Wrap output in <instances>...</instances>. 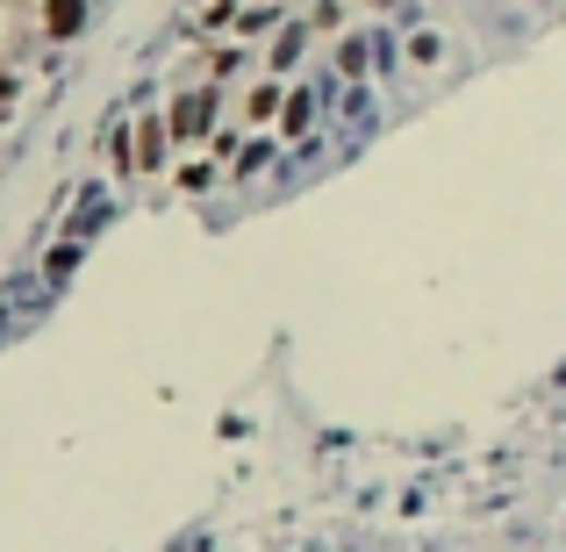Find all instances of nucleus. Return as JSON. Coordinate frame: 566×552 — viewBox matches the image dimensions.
Here are the masks:
<instances>
[{
	"label": "nucleus",
	"mask_w": 566,
	"mask_h": 552,
	"mask_svg": "<svg viewBox=\"0 0 566 552\" xmlns=\"http://www.w3.org/2000/svg\"><path fill=\"white\" fill-rule=\"evenodd\" d=\"M294 58H302V29H287V36H280V44H273V65H280V72H287Z\"/></svg>",
	"instance_id": "nucleus-3"
},
{
	"label": "nucleus",
	"mask_w": 566,
	"mask_h": 552,
	"mask_svg": "<svg viewBox=\"0 0 566 552\" xmlns=\"http://www.w3.org/2000/svg\"><path fill=\"white\" fill-rule=\"evenodd\" d=\"M79 22H86V8H79V0H51V36H72Z\"/></svg>",
	"instance_id": "nucleus-1"
},
{
	"label": "nucleus",
	"mask_w": 566,
	"mask_h": 552,
	"mask_svg": "<svg viewBox=\"0 0 566 552\" xmlns=\"http://www.w3.org/2000/svg\"><path fill=\"white\" fill-rule=\"evenodd\" d=\"M172 130H187V137H201V130H208V101H187V108H172Z\"/></svg>",
	"instance_id": "nucleus-2"
}]
</instances>
